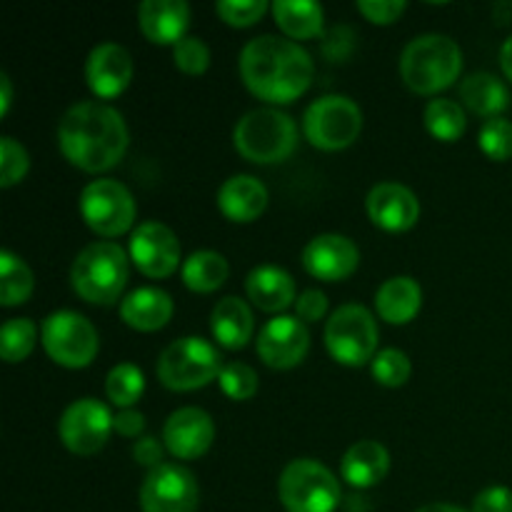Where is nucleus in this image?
I'll use <instances>...</instances> for the list:
<instances>
[{
    "label": "nucleus",
    "mask_w": 512,
    "mask_h": 512,
    "mask_svg": "<svg viewBox=\"0 0 512 512\" xmlns=\"http://www.w3.org/2000/svg\"><path fill=\"white\" fill-rule=\"evenodd\" d=\"M410 373H413V365L403 350L385 348L373 358V378L385 388H400L408 383Z\"/></svg>",
    "instance_id": "nucleus-34"
},
{
    "label": "nucleus",
    "mask_w": 512,
    "mask_h": 512,
    "mask_svg": "<svg viewBox=\"0 0 512 512\" xmlns=\"http://www.w3.org/2000/svg\"><path fill=\"white\" fill-rule=\"evenodd\" d=\"M200 503V488L188 468L163 463L150 470L140 485L143 512H195Z\"/></svg>",
    "instance_id": "nucleus-12"
},
{
    "label": "nucleus",
    "mask_w": 512,
    "mask_h": 512,
    "mask_svg": "<svg viewBox=\"0 0 512 512\" xmlns=\"http://www.w3.org/2000/svg\"><path fill=\"white\" fill-rule=\"evenodd\" d=\"M278 495L288 512H335L340 505V483L318 460L298 458L280 473Z\"/></svg>",
    "instance_id": "nucleus-7"
},
{
    "label": "nucleus",
    "mask_w": 512,
    "mask_h": 512,
    "mask_svg": "<svg viewBox=\"0 0 512 512\" xmlns=\"http://www.w3.org/2000/svg\"><path fill=\"white\" fill-rule=\"evenodd\" d=\"M223 365L215 345L203 338H195V335H185V338L173 340L160 353L155 373L165 388L188 393V390L205 388L208 383L218 380Z\"/></svg>",
    "instance_id": "nucleus-6"
},
{
    "label": "nucleus",
    "mask_w": 512,
    "mask_h": 512,
    "mask_svg": "<svg viewBox=\"0 0 512 512\" xmlns=\"http://www.w3.org/2000/svg\"><path fill=\"white\" fill-rule=\"evenodd\" d=\"M268 205V188L255 175H230L218 190V208L233 223H250L260 218Z\"/></svg>",
    "instance_id": "nucleus-21"
},
{
    "label": "nucleus",
    "mask_w": 512,
    "mask_h": 512,
    "mask_svg": "<svg viewBox=\"0 0 512 512\" xmlns=\"http://www.w3.org/2000/svg\"><path fill=\"white\" fill-rule=\"evenodd\" d=\"M245 290L248 298L265 313H280L295 300V280L288 270L278 265H258L245 278Z\"/></svg>",
    "instance_id": "nucleus-23"
},
{
    "label": "nucleus",
    "mask_w": 512,
    "mask_h": 512,
    "mask_svg": "<svg viewBox=\"0 0 512 512\" xmlns=\"http://www.w3.org/2000/svg\"><path fill=\"white\" fill-rule=\"evenodd\" d=\"M173 60L175 68L183 70L188 75H200L208 70L210 65V48L205 45L203 38L198 35H185L183 40L173 45Z\"/></svg>",
    "instance_id": "nucleus-38"
},
{
    "label": "nucleus",
    "mask_w": 512,
    "mask_h": 512,
    "mask_svg": "<svg viewBox=\"0 0 512 512\" xmlns=\"http://www.w3.org/2000/svg\"><path fill=\"white\" fill-rule=\"evenodd\" d=\"M478 145L493 160H508L512 155V123L505 118L485 120L478 133Z\"/></svg>",
    "instance_id": "nucleus-37"
},
{
    "label": "nucleus",
    "mask_w": 512,
    "mask_h": 512,
    "mask_svg": "<svg viewBox=\"0 0 512 512\" xmlns=\"http://www.w3.org/2000/svg\"><path fill=\"white\" fill-rule=\"evenodd\" d=\"M218 383L230 400H250L258 393V373L248 363H225L218 375Z\"/></svg>",
    "instance_id": "nucleus-35"
},
{
    "label": "nucleus",
    "mask_w": 512,
    "mask_h": 512,
    "mask_svg": "<svg viewBox=\"0 0 512 512\" xmlns=\"http://www.w3.org/2000/svg\"><path fill=\"white\" fill-rule=\"evenodd\" d=\"M210 328H213L215 340H218L223 348L238 350L248 345V340L253 338L255 320L253 310L248 308V303L235 295L218 300L210 315Z\"/></svg>",
    "instance_id": "nucleus-26"
},
{
    "label": "nucleus",
    "mask_w": 512,
    "mask_h": 512,
    "mask_svg": "<svg viewBox=\"0 0 512 512\" xmlns=\"http://www.w3.org/2000/svg\"><path fill=\"white\" fill-rule=\"evenodd\" d=\"M268 10V3L265 0H220L215 5V13L225 20L228 25H235V28H248V25H255Z\"/></svg>",
    "instance_id": "nucleus-39"
},
{
    "label": "nucleus",
    "mask_w": 512,
    "mask_h": 512,
    "mask_svg": "<svg viewBox=\"0 0 512 512\" xmlns=\"http://www.w3.org/2000/svg\"><path fill=\"white\" fill-rule=\"evenodd\" d=\"M215 440V423L205 410L180 408L165 420L163 445L178 460H195L208 453Z\"/></svg>",
    "instance_id": "nucleus-17"
},
{
    "label": "nucleus",
    "mask_w": 512,
    "mask_h": 512,
    "mask_svg": "<svg viewBox=\"0 0 512 512\" xmlns=\"http://www.w3.org/2000/svg\"><path fill=\"white\" fill-rule=\"evenodd\" d=\"M120 318L140 333H153L173 318V298L160 288H138L120 300Z\"/></svg>",
    "instance_id": "nucleus-24"
},
{
    "label": "nucleus",
    "mask_w": 512,
    "mask_h": 512,
    "mask_svg": "<svg viewBox=\"0 0 512 512\" xmlns=\"http://www.w3.org/2000/svg\"><path fill=\"white\" fill-rule=\"evenodd\" d=\"M130 260L148 278H168L180 265V240L158 220L140 223L130 235Z\"/></svg>",
    "instance_id": "nucleus-14"
},
{
    "label": "nucleus",
    "mask_w": 512,
    "mask_h": 512,
    "mask_svg": "<svg viewBox=\"0 0 512 512\" xmlns=\"http://www.w3.org/2000/svg\"><path fill=\"white\" fill-rule=\"evenodd\" d=\"M80 215L103 238H118L135 220V200L120 180H93L80 193Z\"/></svg>",
    "instance_id": "nucleus-11"
},
{
    "label": "nucleus",
    "mask_w": 512,
    "mask_h": 512,
    "mask_svg": "<svg viewBox=\"0 0 512 512\" xmlns=\"http://www.w3.org/2000/svg\"><path fill=\"white\" fill-rule=\"evenodd\" d=\"M113 428L118 430L120 435H125V438H138L145 428L143 413H138V410H133V408L120 410L113 420Z\"/></svg>",
    "instance_id": "nucleus-44"
},
{
    "label": "nucleus",
    "mask_w": 512,
    "mask_h": 512,
    "mask_svg": "<svg viewBox=\"0 0 512 512\" xmlns=\"http://www.w3.org/2000/svg\"><path fill=\"white\" fill-rule=\"evenodd\" d=\"M470 512H512V490L505 485H490L480 490Z\"/></svg>",
    "instance_id": "nucleus-41"
},
{
    "label": "nucleus",
    "mask_w": 512,
    "mask_h": 512,
    "mask_svg": "<svg viewBox=\"0 0 512 512\" xmlns=\"http://www.w3.org/2000/svg\"><path fill=\"white\" fill-rule=\"evenodd\" d=\"M145 390V375L138 365L118 363L105 378V393L118 408H133Z\"/></svg>",
    "instance_id": "nucleus-32"
},
{
    "label": "nucleus",
    "mask_w": 512,
    "mask_h": 512,
    "mask_svg": "<svg viewBox=\"0 0 512 512\" xmlns=\"http://www.w3.org/2000/svg\"><path fill=\"white\" fill-rule=\"evenodd\" d=\"M38 340V328L30 318H10L0 328V355L5 363H20L28 358Z\"/></svg>",
    "instance_id": "nucleus-33"
},
{
    "label": "nucleus",
    "mask_w": 512,
    "mask_h": 512,
    "mask_svg": "<svg viewBox=\"0 0 512 512\" xmlns=\"http://www.w3.org/2000/svg\"><path fill=\"white\" fill-rule=\"evenodd\" d=\"M390 470V453L378 440H358L345 450L340 460V475L345 483L353 488H373L388 475Z\"/></svg>",
    "instance_id": "nucleus-22"
},
{
    "label": "nucleus",
    "mask_w": 512,
    "mask_h": 512,
    "mask_svg": "<svg viewBox=\"0 0 512 512\" xmlns=\"http://www.w3.org/2000/svg\"><path fill=\"white\" fill-rule=\"evenodd\" d=\"M325 348L338 363L365 365L378 353V323L365 305H340L325 325Z\"/></svg>",
    "instance_id": "nucleus-9"
},
{
    "label": "nucleus",
    "mask_w": 512,
    "mask_h": 512,
    "mask_svg": "<svg viewBox=\"0 0 512 512\" xmlns=\"http://www.w3.org/2000/svg\"><path fill=\"white\" fill-rule=\"evenodd\" d=\"M425 128L430 130V135H435L438 140H445V143H453L460 135L465 133V110L460 108V103L450 98H435L430 100L428 108L423 113Z\"/></svg>",
    "instance_id": "nucleus-31"
},
{
    "label": "nucleus",
    "mask_w": 512,
    "mask_h": 512,
    "mask_svg": "<svg viewBox=\"0 0 512 512\" xmlns=\"http://www.w3.org/2000/svg\"><path fill=\"white\" fill-rule=\"evenodd\" d=\"M30 168L28 150L10 135L0 138V185L10 188V185L20 183Z\"/></svg>",
    "instance_id": "nucleus-36"
},
{
    "label": "nucleus",
    "mask_w": 512,
    "mask_h": 512,
    "mask_svg": "<svg viewBox=\"0 0 512 512\" xmlns=\"http://www.w3.org/2000/svg\"><path fill=\"white\" fill-rule=\"evenodd\" d=\"M460 100L473 110L475 115H485V118H500L503 110L510 105V90L498 75L493 73H470L468 78L460 83Z\"/></svg>",
    "instance_id": "nucleus-27"
},
{
    "label": "nucleus",
    "mask_w": 512,
    "mask_h": 512,
    "mask_svg": "<svg viewBox=\"0 0 512 512\" xmlns=\"http://www.w3.org/2000/svg\"><path fill=\"white\" fill-rule=\"evenodd\" d=\"M10 103H13V85L5 73H0V115L8 113Z\"/></svg>",
    "instance_id": "nucleus-45"
},
{
    "label": "nucleus",
    "mask_w": 512,
    "mask_h": 512,
    "mask_svg": "<svg viewBox=\"0 0 512 512\" xmlns=\"http://www.w3.org/2000/svg\"><path fill=\"white\" fill-rule=\"evenodd\" d=\"M70 283L83 300L110 305L120 298L128 283V258L118 243L98 240L85 245L70 268Z\"/></svg>",
    "instance_id": "nucleus-5"
},
{
    "label": "nucleus",
    "mask_w": 512,
    "mask_h": 512,
    "mask_svg": "<svg viewBox=\"0 0 512 512\" xmlns=\"http://www.w3.org/2000/svg\"><path fill=\"white\" fill-rule=\"evenodd\" d=\"M233 143L250 163H283L298 148V125L278 108H255L235 123Z\"/></svg>",
    "instance_id": "nucleus-4"
},
{
    "label": "nucleus",
    "mask_w": 512,
    "mask_h": 512,
    "mask_svg": "<svg viewBox=\"0 0 512 512\" xmlns=\"http://www.w3.org/2000/svg\"><path fill=\"white\" fill-rule=\"evenodd\" d=\"M463 70V50L450 35L425 33L410 40L400 55V75L415 93L433 95L450 88Z\"/></svg>",
    "instance_id": "nucleus-3"
},
{
    "label": "nucleus",
    "mask_w": 512,
    "mask_h": 512,
    "mask_svg": "<svg viewBox=\"0 0 512 512\" xmlns=\"http://www.w3.org/2000/svg\"><path fill=\"white\" fill-rule=\"evenodd\" d=\"M133 458L135 463L143 465V468H160V465H163V445H160L158 438H153V435H143L140 440H135Z\"/></svg>",
    "instance_id": "nucleus-43"
},
{
    "label": "nucleus",
    "mask_w": 512,
    "mask_h": 512,
    "mask_svg": "<svg viewBox=\"0 0 512 512\" xmlns=\"http://www.w3.org/2000/svg\"><path fill=\"white\" fill-rule=\"evenodd\" d=\"M190 8L185 0H145L138 8V25L153 43L175 45L185 38Z\"/></svg>",
    "instance_id": "nucleus-20"
},
{
    "label": "nucleus",
    "mask_w": 512,
    "mask_h": 512,
    "mask_svg": "<svg viewBox=\"0 0 512 512\" xmlns=\"http://www.w3.org/2000/svg\"><path fill=\"white\" fill-rule=\"evenodd\" d=\"M368 215L378 228L388 233L410 230L420 218V200L400 183H378L368 193Z\"/></svg>",
    "instance_id": "nucleus-19"
},
{
    "label": "nucleus",
    "mask_w": 512,
    "mask_h": 512,
    "mask_svg": "<svg viewBox=\"0 0 512 512\" xmlns=\"http://www.w3.org/2000/svg\"><path fill=\"white\" fill-rule=\"evenodd\" d=\"M363 110L348 95H323L303 115V133L320 150H343L358 140Z\"/></svg>",
    "instance_id": "nucleus-8"
},
{
    "label": "nucleus",
    "mask_w": 512,
    "mask_h": 512,
    "mask_svg": "<svg viewBox=\"0 0 512 512\" xmlns=\"http://www.w3.org/2000/svg\"><path fill=\"white\" fill-rule=\"evenodd\" d=\"M495 15H498V23H512V3L495 5Z\"/></svg>",
    "instance_id": "nucleus-48"
},
{
    "label": "nucleus",
    "mask_w": 512,
    "mask_h": 512,
    "mask_svg": "<svg viewBox=\"0 0 512 512\" xmlns=\"http://www.w3.org/2000/svg\"><path fill=\"white\" fill-rule=\"evenodd\" d=\"M273 18L288 38L308 40L323 30L325 10L323 5L310 0H275Z\"/></svg>",
    "instance_id": "nucleus-28"
},
{
    "label": "nucleus",
    "mask_w": 512,
    "mask_h": 512,
    "mask_svg": "<svg viewBox=\"0 0 512 512\" xmlns=\"http://www.w3.org/2000/svg\"><path fill=\"white\" fill-rule=\"evenodd\" d=\"M40 340L50 358L63 368H88L100 348L95 325L75 310H55L43 320Z\"/></svg>",
    "instance_id": "nucleus-10"
},
{
    "label": "nucleus",
    "mask_w": 512,
    "mask_h": 512,
    "mask_svg": "<svg viewBox=\"0 0 512 512\" xmlns=\"http://www.w3.org/2000/svg\"><path fill=\"white\" fill-rule=\"evenodd\" d=\"M228 260L215 250H195L183 263V283L195 293H213L228 280Z\"/></svg>",
    "instance_id": "nucleus-29"
},
{
    "label": "nucleus",
    "mask_w": 512,
    "mask_h": 512,
    "mask_svg": "<svg viewBox=\"0 0 512 512\" xmlns=\"http://www.w3.org/2000/svg\"><path fill=\"white\" fill-rule=\"evenodd\" d=\"M310 348V333L305 323L293 315H278L268 320L258 335V355L268 368L288 370L303 363Z\"/></svg>",
    "instance_id": "nucleus-15"
},
{
    "label": "nucleus",
    "mask_w": 512,
    "mask_h": 512,
    "mask_svg": "<svg viewBox=\"0 0 512 512\" xmlns=\"http://www.w3.org/2000/svg\"><path fill=\"white\" fill-rule=\"evenodd\" d=\"M423 305V288L410 275H395L388 278L375 293V308L380 318L393 325H405L418 315Z\"/></svg>",
    "instance_id": "nucleus-25"
},
{
    "label": "nucleus",
    "mask_w": 512,
    "mask_h": 512,
    "mask_svg": "<svg viewBox=\"0 0 512 512\" xmlns=\"http://www.w3.org/2000/svg\"><path fill=\"white\" fill-rule=\"evenodd\" d=\"M295 313L303 323H318L325 313H328V298L320 290H303L295 300Z\"/></svg>",
    "instance_id": "nucleus-42"
},
{
    "label": "nucleus",
    "mask_w": 512,
    "mask_h": 512,
    "mask_svg": "<svg viewBox=\"0 0 512 512\" xmlns=\"http://www.w3.org/2000/svg\"><path fill=\"white\" fill-rule=\"evenodd\" d=\"M128 143L130 133L123 115L95 100L75 103L58 123L60 153L85 173L115 168L123 160Z\"/></svg>",
    "instance_id": "nucleus-1"
},
{
    "label": "nucleus",
    "mask_w": 512,
    "mask_h": 512,
    "mask_svg": "<svg viewBox=\"0 0 512 512\" xmlns=\"http://www.w3.org/2000/svg\"><path fill=\"white\" fill-rule=\"evenodd\" d=\"M113 420L115 415H110L108 405L95 398H80L60 415L58 435L70 453L95 455L105 448L110 430H115Z\"/></svg>",
    "instance_id": "nucleus-13"
},
{
    "label": "nucleus",
    "mask_w": 512,
    "mask_h": 512,
    "mask_svg": "<svg viewBox=\"0 0 512 512\" xmlns=\"http://www.w3.org/2000/svg\"><path fill=\"white\" fill-rule=\"evenodd\" d=\"M500 65H503V73L512 80V35L503 43L500 48Z\"/></svg>",
    "instance_id": "nucleus-46"
},
{
    "label": "nucleus",
    "mask_w": 512,
    "mask_h": 512,
    "mask_svg": "<svg viewBox=\"0 0 512 512\" xmlns=\"http://www.w3.org/2000/svg\"><path fill=\"white\" fill-rule=\"evenodd\" d=\"M358 10L370 23L388 25L405 13V3L403 0H360Z\"/></svg>",
    "instance_id": "nucleus-40"
},
{
    "label": "nucleus",
    "mask_w": 512,
    "mask_h": 512,
    "mask_svg": "<svg viewBox=\"0 0 512 512\" xmlns=\"http://www.w3.org/2000/svg\"><path fill=\"white\" fill-rule=\"evenodd\" d=\"M33 288L35 280L28 263L20 255L3 250L0 253V303L5 308L25 303L30 298V293H33Z\"/></svg>",
    "instance_id": "nucleus-30"
},
{
    "label": "nucleus",
    "mask_w": 512,
    "mask_h": 512,
    "mask_svg": "<svg viewBox=\"0 0 512 512\" xmlns=\"http://www.w3.org/2000/svg\"><path fill=\"white\" fill-rule=\"evenodd\" d=\"M360 263V250L348 235L323 233L315 235L303 250V268L313 278L335 283L355 273Z\"/></svg>",
    "instance_id": "nucleus-16"
},
{
    "label": "nucleus",
    "mask_w": 512,
    "mask_h": 512,
    "mask_svg": "<svg viewBox=\"0 0 512 512\" xmlns=\"http://www.w3.org/2000/svg\"><path fill=\"white\" fill-rule=\"evenodd\" d=\"M85 80L98 98H115L133 80V58L118 43H100L85 60Z\"/></svg>",
    "instance_id": "nucleus-18"
},
{
    "label": "nucleus",
    "mask_w": 512,
    "mask_h": 512,
    "mask_svg": "<svg viewBox=\"0 0 512 512\" xmlns=\"http://www.w3.org/2000/svg\"><path fill=\"white\" fill-rule=\"evenodd\" d=\"M240 75L258 98L293 103L313 83L315 63L300 43L268 33L248 40L240 50Z\"/></svg>",
    "instance_id": "nucleus-2"
},
{
    "label": "nucleus",
    "mask_w": 512,
    "mask_h": 512,
    "mask_svg": "<svg viewBox=\"0 0 512 512\" xmlns=\"http://www.w3.org/2000/svg\"><path fill=\"white\" fill-rule=\"evenodd\" d=\"M415 512H468L463 508H458V505H450V503H430V505H423L420 510Z\"/></svg>",
    "instance_id": "nucleus-47"
}]
</instances>
